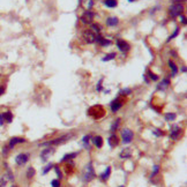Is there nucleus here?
Listing matches in <instances>:
<instances>
[{"label": "nucleus", "mask_w": 187, "mask_h": 187, "mask_svg": "<svg viewBox=\"0 0 187 187\" xmlns=\"http://www.w3.org/2000/svg\"><path fill=\"white\" fill-rule=\"evenodd\" d=\"M73 136H74V134H65V135L59 136L57 139H53L51 141L40 143L39 147H56V146H60V144H64L65 142H67L68 140H71Z\"/></svg>", "instance_id": "1"}, {"label": "nucleus", "mask_w": 187, "mask_h": 187, "mask_svg": "<svg viewBox=\"0 0 187 187\" xmlns=\"http://www.w3.org/2000/svg\"><path fill=\"white\" fill-rule=\"evenodd\" d=\"M88 115L93 120H99L105 115V109L102 105H93L88 109Z\"/></svg>", "instance_id": "2"}, {"label": "nucleus", "mask_w": 187, "mask_h": 187, "mask_svg": "<svg viewBox=\"0 0 187 187\" xmlns=\"http://www.w3.org/2000/svg\"><path fill=\"white\" fill-rule=\"evenodd\" d=\"M95 177H96L95 169H93V163L90 162V163H88V164L86 165V168L83 170L82 180H83L84 183H89V181H91L93 179H95Z\"/></svg>", "instance_id": "3"}, {"label": "nucleus", "mask_w": 187, "mask_h": 187, "mask_svg": "<svg viewBox=\"0 0 187 187\" xmlns=\"http://www.w3.org/2000/svg\"><path fill=\"white\" fill-rule=\"evenodd\" d=\"M184 12V5L180 4V2H177V4H172L170 7H169V14L172 19L174 18H178L179 15H181Z\"/></svg>", "instance_id": "4"}, {"label": "nucleus", "mask_w": 187, "mask_h": 187, "mask_svg": "<svg viewBox=\"0 0 187 187\" xmlns=\"http://www.w3.org/2000/svg\"><path fill=\"white\" fill-rule=\"evenodd\" d=\"M124 102H125V99L121 97V96H119V97H117V98H114L112 102L110 103V108H111V111L112 113H117L121 108H123V105H124Z\"/></svg>", "instance_id": "5"}, {"label": "nucleus", "mask_w": 187, "mask_h": 187, "mask_svg": "<svg viewBox=\"0 0 187 187\" xmlns=\"http://www.w3.org/2000/svg\"><path fill=\"white\" fill-rule=\"evenodd\" d=\"M170 132H171L170 137H171L172 140H174V141H178V140L183 136V130H181L178 125H172L171 128H170Z\"/></svg>", "instance_id": "6"}, {"label": "nucleus", "mask_w": 187, "mask_h": 187, "mask_svg": "<svg viewBox=\"0 0 187 187\" xmlns=\"http://www.w3.org/2000/svg\"><path fill=\"white\" fill-rule=\"evenodd\" d=\"M134 139V133L133 131H131L130 128H125L121 131V140H123V143L125 144H128L131 143Z\"/></svg>", "instance_id": "7"}, {"label": "nucleus", "mask_w": 187, "mask_h": 187, "mask_svg": "<svg viewBox=\"0 0 187 187\" xmlns=\"http://www.w3.org/2000/svg\"><path fill=\"white\" fill-rule=\"evenodd\" d=\"M93 18H95V13L93 11H84L83 14L81 15L80 20H81V22L83 24H91Z\"/></svg>", "instance_id": "8"}, {"label": "nucleus", "mask_w": 187, "mask_h": 187, "mask_svg": "<svg viewBox=\"0 0 187 187\" xmlns=\"http://www.w3.org/2000/svg\"><path fill=\"white\" fill-rule=\"evenodd\" d=\"M96 36H97V34H95L91 30H86V31L83 33V39H84V42H86L87 44H93V43H96Z\"/></svg>", "instance_id": "9"}, {"label": "nucleus", "mask_w": 187, "mask_h": 187, "mask_svg": "<svg viewBox=\"0 0 187 187\" xmlns=\"http://www.w3.org/2000/svg\"><path fill=\"white\" fill-rule=\"evenodd\" d=\"M117 47L123 53H126V52H128L131 50V45L124 39H117Z\"/></svg>", "instance_id": "10"}, {"label": "nucleus", "mask_w": 187, "mask_h": 187, "mask_svg": "<svg viewBox=\"0 0 187 187\" xmlns=\"http://www.w3.org/2000/svg\"><path fill=\"white\" fill-rule=\"evenodd\" d=\"M56 152V149L55 148H52V147H49V148H45V149H43L40 151V159L43 161V162H46L47 161V158L51 156V155H53Z\"/></svg>", "instance_id": "11"}, {"label": "nucleus", "mask_w": 187, "mask_h": 187, "mask_svg": "<svg viewBox=\"0 0 187 187\" xmlns=\"http://www.w3.org/2000/svg\"><path fill=\"white\" fill-rule=\"evenodd\" d=\"M28 161H29V155H28V154H24V152H21V154H19V155L15 157V163H16L19 166H22V165L27 164Z\"/></svg>", "instance_id": "12"}, {"label": "nucleus", "mask_w": 187, "mask_h": 187, "mask_svg": "<svg viewBox=\"0 0 187 187\" xmlns=\"http://www.w3.org/2000/svg\"><path fill=\"white\" fill-rule=\"evenodd\" d=\"M27 140L24 139V137H19V136H14V137H12L11 140H9V144H8V147H9V149H13L16 144H20V143H24Z\"/></svg>", "instance_id": "13"}, {"label": "nucleus", "mask_w": 187, "mask_h": 187, "mask_svg": "<svg viewBox=\"0 0 187 187\" xmlns=\"http://www.w3.org/2000/svg\"><path fill=\"white\" fill-rule=\"evenodd\" d=\"M108 143H109V146H110V148H115L118 144H119V139H118V136L112 133L110 136H109V139H108Z\"/></svg>", "instance_id": "14"}, {"label": "nucleus", "mask_w": 187, "mask_h": 187, "mask_svg": "<svg viewBox=\"0 0 187 187\" xmlns=\"http://www.w3.org/2000/svg\"><path fill=\"white\" fill-rule=\"evenodd\" d=\"M91 142H93V144L96 147V148H102L103 147V137L101 136V135H96V136H91V140H90Z\"/></svg>", "instance_id": "15"}, {"label": "nucleus", "mask_w": 187, "mask_h": 187, "mask_svg": "<svg viewBox=\"0 0 187 187\" xmlns=\"http://www.w3.org/2000/svg\"><path fill=\"white\" fill-rule=\"evenodd\" d=\"M171 84V81H170V79L168 77H165V79H163L158 84H157V89L158 90H161V91H164L166 88H168L169 86Z\"/></svg>", "instance_id": "16"}, {"label": "nucleus", "mask_w": 187, "mask_h": 187, "mask_svg": "<svg viewBox=\"0 0 187 187\" xmlns=\"http://www.w3.org/2000/svg\"><path fill=\"white\" fill-rule=\"evenodd\" d=\"M96 43H98L101 46H109V45H111V40L110 39L102 37L101 35L96 36Z\"/></svg>", "instance_id": "17"}, {"label": "nucleus", "mask_w": 187, "mask_h": 187, "mask_svg": "<svg viewBox=\"0 0 187 187\" xmlns=\"http://www.w3.org/2000/svg\"><path fill=\"white\" fill-rule=\"evenodd\" d=\"M80 152L76 151V152H71V154H66L61 159H60V163H66V162H69V161H73L75 157H77Z\"/></svg>", "instance_id": "18"}, {"label": "nucleus", "mask_w": 187, "mask_h": 187, "mask_svg": "<svg viewBox=\"0 0 187 187\" xmlns=\"http://www.w3.org/2000/svg\"><path fill=\"white\" fill-rule=\"evenodd\" d=\"M119 157H120L121 159H128V158H131L132 149L131 148H125V149H123L120 151V154H119Z\"/></svg>", "instance_id": "19"}, {"label": "nucleus", "mask_w": 187, "mask_h": 187, "mask_svg": "<svg viewBox=\"0 0 187 187\" xmlns=\"http://www.w3.org/2000/svg\"><path fill=\"white\" fill-rule=\"evenodd\" d=\"M110 176H111V166H108L104 170V172L101 173L99 178H101L102 181H108V179L110 178Z\"/></svg>", "instance_id": "20"}, {"label": "nucleus", "mask_w": 187, "mask_h": 187, "mask_svg": "<svg viewBox=\"0 0 187 187\" xmlns=\"http://www.w3.org/2000/svg\"><path fill=\"white\" fill-rule=\"evenodd\" d=\"M80 5L86 9V11H91L93 6V0H80Z\"/></svg>", "instance_id": "21"}, {"label": "nucleus", "mask_w": 187, "mask_h": 187, "mask_svg": "<svg viewBox=\"0 0 187 187\" xmlns=\"http://www.w3.org/2000/svg\"><path fill=\"white\" fill-rule=\"evenodd\" d=\"M74 168H75V164L73 161H69V162H66V165H65V172L66 174H72L74 172Z\"/></svg>", "instance_id": "22"}, {"label": "nucleus", "mask_w": 187, "mask_h": 187, "mask_svg": "<svg viewBox=\"0 0 187 187\" xmlns=\"http://www.w3.org/2000/svg\"><path fill=\"white\" fill-rule=\"evenodd\" d=\"M90 140H91V135H90V134L84 135V136L82 137V143H83L84 148H86L87 150L91 149V147H90Z\"/></svg>", "instance_id": "23"}, {"label": "nucleus", "mask_w": 187, "mask_h": 187, "mask_svg": "<svg viewBox=\"0 0 187 187\" xmlns=\"http://www.w3.org/2000/svg\"><path fill=\"white\" fill-rule=\"evenodd\" d=\"M106 24L108 27H117L119 24V19L117 16H110L106 19Z\"/></svg>", "instance_id": "24"}, {"label": "nucleus", "mask_w": 187, "mask_h": 187, "mask_svg": "<svg viewBox=\"0 0 187 187\" xmlns=\"http://www.w3.org/2000/svg\"><path fill=\"white\" fill-rule=\"evenodd\" d=\"M120 123H121V119H120V118H117L115 120H113L112 125H111V128H110V132H111V133H114V132L118 131L119 127H120Z\"/></svg>", "instance_id": "25"}, {"label": "nucleus", "mask_w": 187, "mask_h": 187, "mask_svg": "<svg viewBox=\"0 0 187 187\" xmlns=\"http://www.w3.org/2000/svg\"><path fill=\"white\" fill-rule=\"evenodd\" d=\"M168 65L169 67H170V69H171V72H172V74H171V76H176V75L178 74V67H177V65L172 61V60H169L168 61Z\"/></svg>", "instance_id": "26"}, {"label": "nucleus", "mask_w": 187, "mask_h": 187, "mask_svg": "<svg viewBox=\"0 0 187 187\" xmlns=\"http://www.w3.org/2000/svg\"><path fill=\"white\" fill-rule=\"evenodd\" d=\"M103 4L108 8H114V7L118 6V1L117 0H103Z\"/></svg>", "instance_id": "27"}, {"label": "nucleus", "mask_w": 187, "mask_h": 187, "mask_svg": "<svg viewBox=\"0 0 187 187\" xmlns=\"http://www.w3.org/2000/svg\"><path fill=\"white\" fill-rule=\"evenodd\" d=\"M102 29H103V27H102L99 23H91V29H90V30L93 31L95 34L98 35V34L102 31Z\"/></svg>", "instance_id": "28"}, {"label": "nucleus", "mask_w": 187, "mask_h": 187, "mask_svg": "<svg viewBox=\"0 0 187 187\" xmlns=\"http://www.w3.org/2000/svg\"><path fill=\"white\" fill-rule=\"evenodd\" d=\"M2 117H4V120H5L6 123H8V124H11V123L13 121V113L11 112V111L5 112L2 114Z\"/></svg>", "instance_id": "29"}, {"label": "nucleus", "mask_w": 187, "mask_h": 187, "mask_svg": "<svg viewBox=\"0 0 187 187\" xmlns=\"http://www.w3.org/2000/svg\"><path fill=\"white\" fill-rule=\"evenodd\" d=\"M176 117H177V114H176V113H173V112H166L165 114H164V118H165V120H166L168 123L174 121Z\"/></svg>", "instance_id": "30"}, {"label": "nucleus", "mask_w": 187, "mask_h": 187, "mask_svg": "<svg viewBox=\"0 0 187 187\" xmlns=\"http://www.w3.org/2000/svg\"><path fill=\"white\" fill-rule=\"evenodd\" d=\"M146 75L148 76V79H149L150 81H158V79H159V77H158V75L155 74V73H154L152 71H150V69L147 71V74Z\"/></svg>", "instance_id": "31"}, {"label": "nucleus", "mask_w": 187, "mask_h": 187, "mask_svg": "<svg viewBox=\"0 0 187 187\" xmlns=\"http://www.w3.org/2000/svg\"><path fill=\"white\" fill-rule=\"evenodd\" d=\"M36 174V170L33 168V166H29L28 170H27V178L28 179H33Z\"/></svg>", "instance_id": "32"}, {"label": "nucleus", "mask_w": 187, "mask_h": 187, "mask_svg": "<svg viewBox=\"0 0 187 187\" xmlns=\"http://www.w3.org/2000/svg\"><path fill=\"white\" fill-rule=\"evenodd\" d=\"M115 57H117V53H114V52H112V53H108V55H105V57L102 58V61H103V62L110 61V60H113Z\"/></svg>", "instance_id": "33"}, {"label": "nucleus", "mask_w": 187, "mask_h": 187, "mask_svg": "<svg viewBox=\"0 0 187 187\" xmlns=\"http://www.w3.org/2000/svg\"><path fill=\"white\" fill-rule=\"evenodd\" d=\"M132 93H133V90H132L131 88H124V89H121V90L119 91V95H120L121 97H126V96H130Z\"/></svg>", "instance_id": "34"}, {"label": "nucleus", "mask_w": 187, "mask_h": 187, "mask_svg": "<svg viewBox=\"0 0 187 187\" xmlns=\"http://www.w3.org/2000/svg\"><path fill=\"white\" fill-rule=\"evenodd\" d=\"M53 166H55V164H52V163H49V164H47L45 168L42 170V174H44V176H45V174H47V173H49V172L52 170V168H53Z\"/></svg>", "instance_id": "35"}, {"label": "nucleus", "mask_w": 187, "mask_h": 187, "mask_svg": "<svg viewBox=\"0 0 187 187\" xmlns=\"http://www.w3.org/2000/svg\"><path fill=\"white\" fill-rule=\"evenodd\" d=\"M179 33H180V29H179V28H176V30H174V33H173L172 35H170V36H169V37H168V39H166V43H170V42H171V40H172L173 38H176V37H177V36L179 35Z\"/></svg>", "instance_id": "36"}, {"label": "nucleus", "mask_w": 187, "mask_h": 187, "mask_svg": "<svg viewBox=\"0 0 187 187\" xmlns=\"http://www.w3.org/2000/svg\"><path fill=\"white\" fill-rule=\"evenodd\" d=\"M152 134H154L155 136H157V137H161V136H164V135H165L164 131H162V130H159V128H154V130H152Z\"/></svg>", "instance_id": "37"}, {"label": "nucleus", "mask_w": 187, "mask_h": 187, "mask_svg": "<svg viewBox=\"0 0 187 187\" xmlns=\"http://www.w3.org/2000/svg\"><path fill=\"white\" fill-rule=\"evenodd\" d=\"M159 170H161V166H159V165H155V166H154V169H152V172H151V174H150V178H151V179H152V178H155V177L158 174Z\"/></svg>", "instance_id": "38"}, {"label": "nucleus", "mask_w": 187, "mask_h": 187, "mask_svg": "<svg viewBox=\"0 0 187 187\" xmlns=\"http://www.w3.org/2000/svg\"><path fill=\"white\" fill-rule=\"evenodd\" d=\"M103 81H104V77H101L99 79V81L97 82V84H96V91H102L103 90Z\"/></svg>", "instance_id": "39"}, {"label": "nucleus", "mask_w": 187, "mask_h": 187, "mask_svg": "<svg viewBox=\"0 0 187 187\" xmlns=\"http://www.w3.org/2000/svg\"><path fill=\"white\" fill-rule=\"evenodd\" d=\"M55 170H56V173H57V177H58V179L60 180V179H62V172H61V170L59 168V165H55L53 166Z\"/></svg>", "instance_id": "40"}, {"label": "nucleus", "mask_w": 187, "mask_h": 187, "mask_svg": "<svg viewBox=\"0 0 187 187\" xmlns=\"http://www.w3.org/2000/svg\"><path fill=\"white\" fill-rule=\"evenodd\" d=\"M6 168H7V165H6ZM6 177H7V179L6 180H14V176H13V172L9 170V169L7 168V173H6Z\"/></svg>", "instance_id": "41"}, {"label": "nucleus", "mask_w": 187, "mask_h": 187, "mask_svg": "<svg viewBox=\"0 0 187 187\" xmlns=\"http://www.w3.org/2000/svg\"><path fill=\"white\" fill-rule=\"evenodd\" d=\"M51 186L52 187H60V180L59 179H53L51 181Z\"/></svg>", "instance_id": "42"}, {"label": "nucleus", "mask_w": 187, "mask_h": 187, "mask_svg": "<svg viewBox=\"0 0 187 187\" xmlns=\"http://www.w3.org/2000/svg\"><path fill=\"white\" fill-rule=\"evenodd\" d=\"M9 150H11L9 147H4V148H2V156H7Z\"/></svg>", "instance_id": "43"}, {"label": "nucleus", "mask_w": 187, "mask_h": 187, "mask_svg": "<svg viewBox=\"0 0 187 187\" xmlns=\"http://www.w3.org/2000/svg\"><path fill=\"white\" fill-rule=\"evenodd\" d=\"M7 184V180L5 178H0V187H5Z\"/></svg>", "instance_id": "44"}, {"label": "nucleus", "mask_w": 187, "mask_h": 187, "mask_svg": "<svg viewBox=\"0 0 187 187\" xmlns=\"http://www.w3.org/2000/svg\"><path fill=\"white\" fill-rule=\"evenodd\" d=\"M179 18H180V22L184 24V25H186V18H185V15H179Z\"/></svg>", "instance_id": "45"}, {"label": "nucleus", "mask_w": 187, "mask_h": 187, "mask_svg": "<svg viewBox=\"0 0 187 187\" xmlns=\"http://www.w3.org/2000/svg\"><path fill=\"white\" fill-rule=\"evenodd\" d=\"M4 117H2V114H0V126H2L4 125Z\"/></svg>", "instance_id": "46"}, {"label": "nucleus", "mask_w": 187, "mask_h": 187, "mask_svg": "<svg viewBox=\"0 0 187 187\" xmlns=\"http://www.w3.org/2000/svg\"><path fill=\"white\" fill-rule=\"evenodd\" d=\"M183 1H185V0H171V2H173V4H177V2H183Z\"/></svg>", "instance_id": "47"}, {"label": "nucleus", "mask_w": 187, "mask_h": 187, "mask_svg": "<svg viewBox=\"0 0 187 187\" xmlns=\"http://www.w3.org/2000/svg\"><path fill=\"white\" fill-rule=\"evenodd\" d=\"M143 79L146 80V82H147V83H150V80L148 79V76H147V75H143Z\"/></svg>", "instance_id": "48"}, {"label": "nucleus", "mask_w": 187, "mask_h": 187, "mask_svg": "<svg viewBox=\"0 0 187 187\" xmlns=\"http://www.w3.org/2000/svg\"><path fill=\"white\" fill-rule=\"evenodd\" d=\"M186 67H185V66H183V67H181V72H183V73H186Z\"/></svg>", "instance_id": "49"}, {"label": "nucleus", "mask_w": 187, "mask_h": 187, "mask_svg": "<svg viewBox=\"0 0 187 187\" xmlns=\"http://www.w3.org/2000/svg\"><path fill=\"white\" fill-rule=\"evenodd\" d=\"M4 91H5V89H4L2 87H0V96H1L2 93H4Z\"/></svg>", "instance_id": "50"}, {"label": "nucleus", "mask_w": 187, "mask_h": 187, "mask_svg": "<svg viewBox=\"0 0 187 187\" xmlns=\"http://www.w3.org/2000/svg\"><path fill=\"white\" fill-rule=\"evenodd\" d=\"M130 2H134V1H136V0H128Z\"/></svg>", "instance_id": "51"}, {"label": "nucleus", "mask_w": 187, "mask_h": 187, "mask_svg": "<svg viewBox=\"0 0 187 187\" xmlns=\"http://www.w3.org/2000/svg\"><path fill=\"white\" fill-rule=\"evenodd\" d=\"M11 187H19V186H18V185H12Z\"/></svg>", "instance_id": "52"}, {"label": "nucleus", "mask_w": 187, "mask_h": 187, "mask_svg": "<svg viewBox=\"0 0 187 187\" xmlns=\"http://www.w3.org/2000/svg\"><path fill=\"white\" fill-rule=\"evenodd\" d=\"M118 187H125V186H123V185H121V186H118Z\"/></svg>", "instance_id": "53"}]
</instances>
